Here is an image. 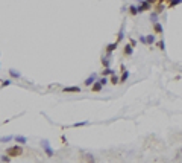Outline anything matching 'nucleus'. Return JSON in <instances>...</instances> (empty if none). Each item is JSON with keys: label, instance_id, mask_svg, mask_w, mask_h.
Returning a JSON list of instances; mask_svg holds the SVG:
<instances>
[{"label": "nucleus", "instance_id": "obj_7", "mask_svg": "<svg viewBox=\"0 0 182 163\" xmlns=\"http://www.w3.org/2000/svg\"><path fill=\"white\" fill-rule=\"evenodd\" d=\"M126 29H125V25H121V28H120V31H119V35H117V43H120V41H123V38H125V32Z\"/></svg>", "mask_w": 182, "mask_h": 163}, {"label": "nucleus", "instance_id": "obj_6", "mask_svg": "<svg viewBox=\"0 0 182 163\" xmlns=\"http://www.w3.org/2000/svg\"><path fill=\"white\" fill-rule=\"evenodd\" d=\"M155 41H156V38H155V35H153V34L146 35V46H152V44H155Z\"/></svg>", "mask_w": 182, "mask_h": 163}, {"label": "nucleus", "instance_id": "obj_23", "mask_svg": "<svg viewBox=\"0 0 182 163\" xmlns=\"http://www.w3.org/2000/svg\"><path fill=\"white\" fill-rule=\"evenodd\" d=\"M158 47L161 49V50H164V49H165V41L164 40H159L158 41Z\"/></svg>", "mask_w": 182, "mask_h": 163}, {"label": "nucleus", "instance_id": "obj_14", "mask_svg": "<svg viewBox=\"0 0 182 163\" xmlns=\"http://www.w3.org/2000/svg\"><path fill=\"white\" fill-rule=\"evenodd\" d=\"M129 72L127 70H123V75H121V78H120V84H123V83H126L127 81V78H129Z\"/></svg>", "mask_w": 182, "mask_h": 163}, {"label": "nucleus", "instance_id": "obj_24", "mask_svg": "<svg viewBox=\"0 0 182 163\" xmlns=\"http://www.w3.org/2000/svg\"><path fill=\"white\" fill-rule=\"evenodd\" d=\"M138 40H140V43H143V44L146 46V35H140V38H138Z\"/></svg>", "mask_w": 182, "mask_h": 163}, {"label": "nucleus", "instance_id": "obj_5", "mask_svg": "<svg viewBox=\"0 0 182 163\" xmlns=\"http://www.w3.org/2000/svg\"><path fill=\"white\" fill-rule=\"evenodd\" d=\"M153 31H155V34L161 35L162 32H164V28H162V25L159 23V21H156V23H153Z\"/></svg>", "mask_w": 182, "mask_h": 163}, {"label": "nucleus", "instance_id": "obj_10", "mask_svg": "<svg viewBox=\"0 0 182 163\" xmlns=\"http://www.w3.org/2000/svg\"><path fill=\"white\" fill-rule=\"evenodd\" d=\"M102 89H103V84H102L99 79H97V81H96V83L93 84V87H91V90H93V91H100Z\"/></svg>", "mask_w": 182, "mask_h": 163}, {"label": "nucleus", "instance_id": "obj_20", "mask_svg": "<svg viewBox=\"0 0 182 163\" xmlns=\"http://www.w3.org/2000/svg\"><path fill=\"white\" fill-rule=\"evenodd\" d=\"M9 75H11L12 78H17V79L20 78V73L17 72V70H14V69H11V70H9Z\"/></svg>", "mask_w": 182, "mask_h": 163}, {"label": "nucleus", "instance_id": "obj_13", "mask_svg": "<svg viewBox=\"0 0 182 163\" xmlns=\"http://www.w3.org/2000/svg\"><path fill=\"white\" fill-rule=\"evenodd\" d=\"M117 46H119V43H111V44H108V46H106V52H109V53H112V52H114L115 50V49H117Z\"/></svg>", "mask_w": 182, "mask_h": 163}, {"label": "nucleus", "instance_id": "obj_29", "mask_svg": "<svg viewBox=\"0 0 182 163\" xmlns=\"http://www.w3.org/2000/svg\"><path fill=\"white\" fill-rule=\"evenodd\" d=\"M159 2H167V0H159Z\"/></svg>", "mask_w": 182, "mask_h": 163}, {"label": "nucleus", "instance_id": "obj_27", "mask_svg": "<svg viewBox=\"0 0 182 163\" xmlns=\"http://www.w3.org/2000/svg\"><path fill=\"white\" fill-rule=\"evenodd\" d=\"M99 81H100V83H102V84H103V85H106V84H108V79H106L105 76H103V78H100Z\"/></svg>", "mask_w": 182, "mask_h": 163}, {"label": "nucleus", "instance_id": "obj_18", "mask_svg": "<svg viewBox=\"0 0 182 163\" xmlns=\"http://www.w3.org/2000/svg\"><path fill=\"white\" fill-rule=\"evenodd\" d=\"M169 8H175V6H178V5L182 3V0H169Z\"/></svg>", "mask_w": 182, "mask_h": 163}, {"label": "nucleus", "instance_id": "obj_1", "mask_svg": "<svg viewBox=\"0 0 182 163\" xmlns=\"http://www.w3.org/2000/svg\"><path fill=\"white\" fill-rule=\"evenodd\" d=\"M6 154L11 157H18V155L23 154V149H21L20 145H14V146H11V148L6 149Z\"/></svg>", "mask_w": 182, "mask_h": 163}, {"label": "nucleus", "instance_id": "obj_9", "mask_svg": "<svg viewBox=\"0 0 182 163\" xmlns=\"http://www.w3.org/2000/svg\"><path fill=\"white\" fill-rule=\"evenodd\" d=\"M109 63H111V53L108 52L103 58H102V64H103L105 67H109Z\"/></svg>", "mask_w": 182, "mask_h": 163}, {"label": "nucleus", "instance_id": "obj_12", "mask_svg": "<svg viewBox=\"0 0 182 163\" xmlns=\"http://www.w3.org/2000/svg\"><path fill=\"white\" fill-rule=\"evenodd\" d=\"M15 142L20 145H24V143H28V137H24V136H15Z\"/></svg>", "mask_w": 182, "mask_h": 163}, {"label": "nucleus", "instance_id": "obj_16", "mask_svg": "<svg viewBox=\"0 0 182 163\" xmlns=\"http://www.w3.org/2000/svg\"><path fill=\"white\" fill-rule=\"evenodd\" d=\"M129 14H131V15L140 14V12H138V6H135V5H131V6H129Z\"/></svg>", "mask_w": 182, "mask_h": 163}, {"label": "nucleus", "instance_id": "obj_25", "mask_svg": "<svg viewBox=\"0 0 182 163\" xmlns=\"http://www.w3.org/2000/svg\"><path fill=\"white\" fill-rule=\"evenodd\" d=\"M11 84H12V81H11V79H6V81H3V83H2V87H5V85H11Z\"/></svg>", "mask_w": 182, "mask_h": 163}, {"label": "nucleus", "instance_id": "obj_17", "mask_svg": "<svg viewBox=\"0 0 182 163\" xmlns=\"http://www.w3.org/2000/svg\"><path fill=\"white\" fill-rule=\"evenodd\" d=\"M114 73H115V70H112L111 67H105V70L102 72V75H103V76H106V75H114Z\"/></svg>", "mask_w": 182, "mask_h": 163}, {"label": "nucleus", "instance_id": "obj_15", "mask_svg": "<svg viewBox=\"0 0 182 163\" xmlns=\"http://www.w3.org/2000/svg\"><path fill=\"white\" fill-rule=\"evenodd\" d=\"M158 15H159V14L156 12V11H152V12H150V21H152V25L158 21Z\"/></svg>", "mask_w": 182, "mask_h": 163}, {"label": "nucleus", "instance_id": "obj_26", "mask_svg": "<svg viewBox=\"0 0 182 163\" xmlns=\"http://www.w3.org/2000/svg\"><path fill=\"white\" fill-rule=\"evenodd\" d=\"M0 160H2V162H9V160H11V155L8 157V154H6V155H3V157H2V159H0Z\"/></svg>", "mask_w": 182, "mask_h": 163}, {"label": "nucleus", "instance_id": "obj_11", "mask_svg": "<svg viewBox=\"0 0 182 163\" xmlns=\"http://www.w3.org/2000/svg\"><path fill=\"white\" fill-rule=\"evenodd\" d=\"M123 52H125V55H132V53H133V46L131 44V43H129V44H126L125 49H123Z\"/></svg>", "mask_w": 182, "mask_h": 163}, {"label": "nucleus", "instance_id": "obj_2", "mask_svg": "<svg viewBox=\"0 0 182 163\" xmlns=\"http://www.w3.org/2000/svg\"><path fill=\"white\" fill-rule=\"evenodd\" d=\"M138 12H146V11H149V9H152V3H149L147 0H138Z\"/></svg>", "mask_w": 182, "mask_h": 163}, {"label": "nucleus", "instance_id": "obj_28", "mask_svg": "<svg viewBox=\"0 0 182 163\" xmlns=\"http://www.w3.org/2000/svg\"><path fill=\"white\" fill-rule=\"evenodd\" d=\"M131 44H132V46H137V41L133 40V38H131Z\"/></svg>", "mask_w": 182, "mask_h": 163}, {"label": "nucleus", "instance_id": "obj_4", "mask_svg": "<svg viewBox=\"0 0 182 163\" xmlns=\"http://www.w3.org/2000/svg\"><path fill=\"white\" fill-rule=\"evenodd\" d=\"M96 79H97V75H96V73H93V75H90V76L87 78V79H85V85H87V87H91V85H93L94 83H96Z\"/></svg>", "mask_w": 182, "mask_h": 163}, {"label": "nucleus", "instance_id": "obj_22", "mask_svg": "<svg viewBox=\"0 0 182 163\" xmlns=\"http://www.w3.org/2000/svg\"><path fill=\"white\" fill-rule=\"evenodd\" d=\"M84 125H88V121H84V122H76V123H73V127H74V128H78V127H84Z\"/></svg>", "mask_w": 182, "mask_h": 163}, {"label": "nucleus", "instance_id": "obj_21", "mask_svg": "<svg viewBox=\"0 0 182 163\" xmlns=\"http://www.w3.org/2000/svg\"><path fill=\"white\" fill-rule=\"evenodd\" d=\"M111 84H120V78L119 76H115V73L114 75H112V78H111Z\"/></svg>", "mask_w": 182, "mask_h": 163}, {"label": "nucleus", "instance_id": "obj_8", "mask_svg": "<svg viewBox=\"0 0 182 163\" xmlns=\"http://www.w3.org/2000/svg\"><path fill=\"white\" fill-rule=\"evenodd\" d=\"M62 91H65V93H79V91H81V89L74 85V87H65Z\"/></svg>", "mask_w": 182, "mask_h": 163}, {"label": "nucleus", "instance_id": "obj_19", "mask_svg": "<svg viewBox=\"0 0 182 163\" xmlns=\"http://www.w3.org/2000/svg\"><path fill=\"white\" fill-rule=\"evenodd\" d=\"M12 139H15V137H12V136H5V137H0V142H3V143H8V142H11Z\"/></svg>", "mask_w": 182, "mask_h": 163}, {"label": "nucleus", "instance_id": "obj_3", "mask_svg": "<svg viewBox=\"0 0 182 163\" xmlns=\"http://www.w3.org/2000/svg\"><path fill=\"white\" fill-rule=\"evenodd\" d=\"M41 146L44 148V151H46V155L47 157H53V149L50 148V143H49V140H41Z\"/></svg>", "mask_w": 182, "mask_h": 163}]
</instances>
